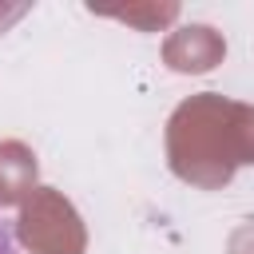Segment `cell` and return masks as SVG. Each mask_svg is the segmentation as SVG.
Wrapping results in <instances>:
<instances>
[{
  "instance_id": "1",
  "label": "cell",
  "mask_w": 254,
  "mask_h": 254,
  "mask_svg": "<svg viewBox=\"0 0 254 254\" xmlns=\"http://www.w3.org/2000/svg\"><path fill=\"white\" fill-rule=\"evenodd\" d=\"M0 254H16V234L4 218H0Z\"/></svg>"
}]
</instances>
